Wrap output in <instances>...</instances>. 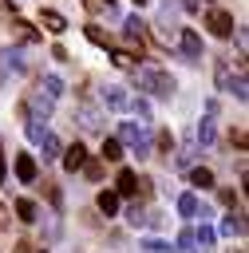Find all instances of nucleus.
<instances>
[{
	"instance_id": "nucleus-7",
	"label": "nucleus",
	"mask_w": 249,
	"mask_h": 253,
	"mask_svg": "<svg viewBox=\"0 0 249 253\" xmlns=\"http://www.w3.org/2000/svg\"><path fill=\"white\" fill-rule=\"evenodd\" d=\"M40 24H43L51 36H63V32H67V20H63L59 12H51V8H43V12H40Z\"/></svg>"
},
{
	"instance_id": "nucleus-20",
	"label": "nucleus",
	"mask_w": 249,
	"mask_h": 253,
	"mask_svg": "<svg viewBox=\"0 0 249 253\" xmlns=\"http://www.w3.org/2000/svg\"><path fill=\"white\" fill-rule=\"evenodd\" d=\"M99 210H103V213H115V210H119V194H107V190H103V194H99Z\"/></svg>"
},
{
	"instance_id": "nucleus-39",
	"label": "nucleus",
	"mask_w": 249,
	"mask_h": 253,
	"mask_svg": "<svg viewBox=\"0 0 249 253\" xmlns=\"http://www.w3.org/2000/svg\"><path fill=\"white\" fill-rule=\"evenodd\" d=\"M28 253H47V249H28Z\"/></svg>"
},
{
	"instance_id": "nucleus-9",
	"label": "nucleus",
	"mask_w": 249,
	"mask_h": 253,
	"mask_svg": "<svg viewBox=\"0 0 249 253\" xmlns=\"http://www.w3.org/2000/svg\"><path fill=\"white\" fill-rule=\"evenodd\" d=\"M12 32H16V40H24V43H36V40H40V32H36L28 20H12Z\"/></svg>"
},
{
	"instance_id": "nucleus-31",
	"label": "nucleus",
	"mask_w": 249,
	"mask_h": 253,
	"mask_svg": "<svg viewBox=\"0 0 249 253\" xmlns=\"http://www.w3.org/2000/svg\"><path fill=\"white\" fill-rule=\"evenodd\" d=\"M83 170H87V178H91V182H99V174H103V166H99V162H83Z\"/></svg>"
},
{
	"instance_id": "nucleus-5",
	"label": "nucleus",
	"mask_w": 249,
	"mask_h": 253,
	"mask_svg": "<svg viewBox=\"0 0 249 253\" xmlns=\"http://www.w3.org/2000/svg\"><path fill=\"white\" fill-rule=\"evenodd\" d=\"M103 103L115 107V111H126L130 107V95H126V87H115L111 83V87H103Z\"/></svg>"
},
{
	"instance_id": "nucleus-34",
	"label": "nucleus",
	"mask_w": 249,
	"mask_h": 253,
	"mask_svg": "<svg viewBox=\"0 0 249 253\" xmlns=\"http://www.w3.org/2000/svg\"><path fill=\"white\" fill-rule=\"evenodd\" d=\"M217 198H221V202H225V206H237V194H233V190H221V194H217Z\"/></svg>"
},
{
	"instance_id": "nucleus-21",
	"label": "nucleus",
	"mask_w": 249,
	"mask_h": 253,
	"mask_svg": "<svg viewBox=\"0 0 249 253\" xmlns=\"http://www.w3.org/2000/svg\"><path fill=\"white\" fill-rule=\"evenodd\" d=\"M111 63H115V67H134V55H130V51H119V47H115V51H111Z\"/></svg>"
},
{
	"instance_id": "nucleus-23",
	"label": "nucleus",
	"mask_w": 249,
	"mask_h": 253,
	"mask_svg": "<svg viewBox=\"0 0 249 253\" xmlns=\"http://www.w3.org/2000/svg\"><path fill=\"white\" fill-rule=\"evenodd\" d=\"M229 79H233V75H229V63H225V59H217V87L225 91V87H229Z\"/></svg>"
},
{
	"instance_id": "nucleus-16",
	"label": "nucleus",
	"mask_w": 249,
	"mask_h": 253,
	"mask_svg": "<svg viewBox=\"0 0 249 253\" xmlns=\"http://www.w3.org/2000/svg\"><path fill=\"white\" fill-rule=\"evenodd\" d=\"M103 158H107V162H119V158H123V142H119V138H103Z\"/></svg>"
},
{
	"instance_id": "nucleus-10",
	"label": "nucleus",
	"mask_w": 249,
	"mask_h": 253,
	"mask_svg": "<svg viewBox=\"0 0 249 253\" xmlns=\"http://www.w3.org/2000/svg\"><path fill=\"white\" fill-rule=\"evenodd\" d=\"M40 146H43V162H51V158H59V138L51 134V130H43V138H40Z\"/></svg>"
},
{
	"instance_id": "nucleus-36",
	"label": "nucleus",
	"mask_w": 249,
	"mask_h": 253,
	"mask_svg": "<svg viewBox=\"0 0 249 253\" xmlns=\"http://www.w3.org/2000/svg\"><path fill=\"white\" fill-rule=\"evenodd\" d=\"M8 178V166H4V154H0V182Z\"/></svg>"
},
{
	"instance_id": "nucleus-13",
	"label": "nucleus",
	"mask_w": 249,
	"mask_h": 253,
	"mask_svg": "<svg viewBox=\"0 0 249 253\" xmlns=\"http://www.w3.org/2000/svg\"><path fill=\"white\" fill-rule=\"evenodd\" d=\"M79 126H83V130H99V126H103V119H99V111H91V107H83V111H79Z\"/></svg>"
},
{
	"instance_id": "nucleus-12",
	"label": "nucleus",
	"mask_w": 249,
	"mask_h": 253,
	"mask_svg": "<svg viewBox=\"0 0 249 253\" xmlns=\"http://www.w3.org/2000/svg\"><path fill=\"white\" fill-rule=\"evenodd\" d=\"M221 233H225V237H233V233L241 237V233H245V217H241V213H229V217L221 221Z\"/></svg>"
},
{
	"instance_id": "nucleus-25",
	"label": "nucleus",
	"mask_w": 249,
	"mask_h": 253,
	"mask_svg": "<svg viewBox=\"0 0 249 253\" xmlns=\"http://www.w3.org/2000/svg\"><path fill=\"white\" fill-rule=\"evenodd\" d=\"M83 4H87L91 12H107V16L115 12V0H83Z\"/></svg>"
},
{
	"instance_id": "nucleus-26",
	"label": "nucleus",
	"mask_w": 249,
	"mask_h": 253,
	"mask_svg": "<svg viewBox=\"0 0 249 253\" xmlns=\"http://www.w3.org/2000/svg\"><path fill=\"white\" fill-rule=\"evenodd\" d=\"M213 237H217V233H213L209 225H202V229L194 233V241H198V245H213Z\"/></svg>"
},
{
	"instance_id": "nucleus-35",
	"label": "nucleus",
	"mask_w": 249,
	"mask_h": 253,
	"mask_svg": "<svg viewBox=\"0 0 249 253\" xmlns=\"http://www.w3.org/2000/svg\"><path fill=\"white\" fill-rule=\"evenodd\" d=\"M194 245V233H178V249H190Z\"/></svg>"
},
{
	"instance_id": "nucleus-24",
	"label": "nucleus",
	"mask_w": 249,
	"mask_h": 253,
	"mask_svg": "<svg viewBox=\"0 0 249 253\" xmlns=\"http://www.w3.org/2000/svg\"><path fill=\"white\" fill-rule=\"evenodd\" d=\"M225 91H233V95H237V99L245 103V95H249V91H245V75H237V79H229V87H225Z\"/></svg>"
},
{
	"instance_id": "nucleus-40",
	"label": "nucleus",
	"mask_w": 249,
	"mask_h": 253,
	"mask_svg": "<svg viewBox=\"0 0 249 253\" xmlns=\"http://www.w3.org/2000/svg\"><path fill=\"white\" fill-rule=\"evenodd\" d=\"M134 4H146V0H134Z\"/></svg>"
},
{
	"instance_id": "nucleus-8",
	"label": "nucleus",
	"mask_w": 249,
	"mask_h": 253,
	"mask_svg": "<svg viewBox=\"0 0 249 253\" xmlns=\"http://www.w3.org/2000/svg\"><path fill=\"white\" fill-rule=\"evenodd\" d=\"M16 178L20 182H36V158L32 154H16Z\"/></svg>"
},
{
	"instance_id": "nucleus-19",
	"label": "nucleus",
	"mask_w": 249,
	"mask_h": 253,
	"mask_svg": "<svg viewBox=\"0 0 249 253\" xmlns=\"http://www.w3.org/2000/svg\"><path fill=\"white\" fill-rule=\"evenodd\" d=\"M43 95L59 99V95H63V79H59V75H47V79H43Z\"/></svg>"
},
{
	"instance_id": "nucleus-17",
	"label": "nucleus",
	"mask_w": 249,
	"mask_h": 253,
	"mask_svg": "<svg viewBox=\"0 0 249 253\" xmlns=\"http://www.w3.org/2000/svg\"><path fill=\"white\" fill-rule=\"evenodd\" d=\"M190 182L202 186V190H209V186H213V174H209L206 166H194V170H190Z\"/></svg>"
},
{
	"instance_id": "nucleus-11",
	"label": "nucleus",
	"mask_w": 249,
	"mask_h": 253,
	"mask_svg": "<svg viewBox=\"0 0 249 253\" xmlns=\"http://www.w3.org/2000/svg\"><path fill=\"white\" fill-rule=\"evenodd\" d=\"M119 194H138V174L134 170H119Z\"/></svg>"
},
{
	"instance_id": "nucleus-4",
	"label": "nucleus",
	"mask_w": 249,
	"mask_h": 253,
	"mask_svg": "<svg viewBox=\"0 0 249 253\" xmlns=\"http://www.w3.org/2000/svg\"><path fill=\"white\" fill-rule=\"evenodd\" d=\"M178 43H182V55H186L190 63L202 59V36H198L194 28H182V32H178Z\"/></svg>"
},
{
	"instance_id": "nucleus-18",
	"label": "nucleus",
	"mask_w": 249,
	"mask_h": 253,
	"mask_svg": "<svg viewBox=\"0 0 249 253\" xmlns=\"http://www.w3.org/2000/svg\"><path fill=\"white\" fill-rule=\"evenodd\" d=\"M16 213H20V221H36V213H40V210H36V202L20 198V202H16Z\"/></svg>"
},
{
	"instance_id": "nucleus-3",
	"label": "nucleus",
	"mask_w": 249,
	"mask_h": 253,
	"mask_svg": "<svg viewBox=\"0 0 249 253\" xmlns=\"http://www.w3.org/2000/svg\"><path fill=\"white\" fill-rule=\"evenodd\" d=\"M206 28H209L213 36H221V40H225V36H233V16H229V12H221V8H209V12H206Z\"/></svg>"
},
{
	"instance_id": "nucleus-14",
	"label": "nucleus",
	"mask_w": 249,
	"mask_h": 253,
	"mask_svg": "<svg viewBox=\"0 0 249 253\" xmlns=\"http://www.w3.org/2000/svg\"><path fill=\"white\" fill-rule=\"evenodd\" d=\"M198 142H202V146H209V142H213V111L198 123Z\"/></svg>"
},
{
	"instance_id": "nucleus-33",
	"label": "nucleus",
	"mask_w": 249,
	"mask_h": 253,
	"mask_svg": "<svg viewBox=\"0 0 249 253\" xmlns=\"http://www.w3.org/2000/svg\"><path fill=\"white\" fill-rule=\"evenodd\" d=\"M202 4H209V0H182V8H186V12H202Z\"/></svg>"
},
{
	"instance_id": "nucleus-27",
	"label": "nucleus",
	"mask_w": 249,
	"mask_h": 253,
	"mask_svg": "<svg viewBox=\"0 0 249 253\" xmlns=\"http://www.w3.org/2000/svg\"><path fill=\"white\" fill-rule=\"evenodd\" d=\"M142 249H150V253H170V245H166V241H158V237H146V241H142Z\"/></svg>"
},
{
	"instance_id": "nucleus-37",
	"label": "nucleus",
	"mask_w": 249,
	"mask_h": 253,
	"mask_svg": "<svg viewBox=\"0 0 249 253\" xmlns=\"http://www.w3.org/2000/svg\"><path fill=\"white\" fill-rule=\"evenodd\" d=\"M8 4H12V0H0V16H8Z\"/></svg>"
},
{
	"instance_id": "nucleus-32",
	"label": "nucleus",
	"mask_w": 249,
	"mask_h": 253,
	"mask_svg": "<svg viewBox=\"0 0 249 253\" xmlns=\"http://www.w3.org/2000/svg\"><path fill=\"white\" fill-rule=\"evenodd\" d=\"M130 111H138V115H142V119H146V115H150V107H146V103H142V99H130Z\"/></svg>"
},
{
	"instance_id": "nucleus-30",
	"label": "nucleus",
	"mask_w": 249,
	"mask_h": 253,
	"mask_svg": "<svg viewBox=\"0 0 249 253\" xmlns=\"http://www.w3.org/2000/svg\"><path fill=\"white\" fill-rule=\"evenodd\" d=\"M126 221H130V225H146V217H142V210H138V206H130V210H126Z\"/></svg>"
},
{
	"instance_id": "nucleus-1",
	"label": "nucleus",
	"mask_w": 249,
	"mask_h": 253,
	"mask_svg": "<svg viewBox=\"0 0 249 253\" xmlns=\"http://www.w3.org/2000/svg\"><path fill=\"white\" fill-rule=\"evenodd\" d=\"M134 83H138L142 91H150V95H162V99H170V95H174V79H170L166 71H154V67L134 71Z\"/></svg>"
},
{
	"instance_id": "nucleus-28",
	"label": "nucleus",
	"mask_w": 249,
	"mask_h": 253,
	"mask_svg": "<svg viewBox=\"0 0 249 253\" xmlns=\"http://www.w3.org/2000/svg\"><path fill=\"white\" fill-rule=\"evenodd\" d=\"M158 150H162V154H170V150H174V134H170V130H162V134H158Z\"/></svg>"
},
{
	"instance_id": "nucleus-6",
	"label": "nucleus",
	"mask_w": 249,
	"mask_h": 253,
	"mask_svg": "<svg viewBox=\"0 0 249 253\" xmlns=\"http://www.w3.org/2000/svg\"><path fill=\"white\" fill-rule=\"evenodd\" d=\"M59 158H63V170H83V162H87V150L75 142V146H67V150H59Z\"/></svg>"
},
{
	"instance_id": "nucleus-38",
	"label": "nucleus",
	"mask_w": 249,
	"mask_h": 253,
	"mask_svg": "<svg viewBox=\"0 0 249 253\" xmlns=\"http://www.w3.org/2000/svg\"><path fill=\"white\" fill-rule=\"evenodd\" d=\"M0 225H4V202H0Z\"/></svg>"
},
{
	"instance_id": "nucleus-29",
	"label": "nucleus",
	"mask_w": 249,
	"mask_h": 253,
	"mask_svg": "<svg viewBox=\"0 0 249 253\" xmlns=\"http://www.w3.org/2000/svg\"><path fill=\"white\" fill-rule=\"evenodd\" d=\"M28 138H32V142H40V138H43V126H40V119H32V123H28Z\"/></svg>"
},
{
	"instance_id": "nucleus-15",
	"label": "nucleus",
	"mask_w": 249,
	"mask_h": 253,
	"mask_svg": "<svg viewBox=\"0 0 249 253\" xmlns=\"http://www.w3.org/2000/svg\"><path fill=\"white\" fill-rule=\"evenodd\" d=\"M178 213L182 217H198V194H182L178 198Z\"/></svg>"
},
{
	"instance_id": "nucleus-2",
	"label": "nucleus",
	"mask_w": 249,
	"mask_h": 253,
	"mask_svg": "<svg viewBox=\"0 0 249 253\" xmlns=\"http://www.w3.org/2000/svg\"><path fill=\"white\" fill-rule=\"evenodd\" d=\"M119 142H130L138 158H146V154H150V138H146V130H142V126H134V123H123Z\"/></svg>"
},
{
	"instance_id": "nucleus-22",
	"label": "nucleus",
	"mask_w": 249,
	"mask_h": 253,
	"mask_svg": "<svg viewBox=\"0 0 249 253\" xmlns=\"http://www.w3.org/2000/svg\"><path fill=\"white\" fill-rule=\"evenodd\" d=\"M51 103H55V99H51V95H43V91H40V95H32V107H36L40 115H47V111H51Z\"/></svg>"
}]
</instances>
